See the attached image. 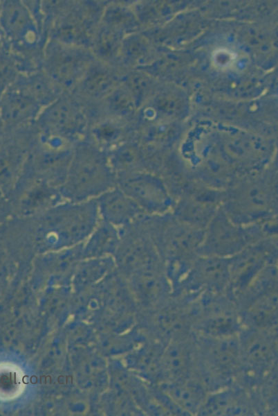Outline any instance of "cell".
<instances>
[{
    "instance_id": "6da1fadb",
    "label": "cell",
    "mask_w": 278,
    "mask_h": 416,
    "mask_svg": "<svg viewBox=\"0 0 278 416\" xmlns=\"http://www.w3.org/2000/svg\"><path fill=\"white\" fill-rule=\"evenodd\" d=\"M100 218L95 199L63 200L22 223L32 248L59 250L82 243Z\"/></svg>"
},
{
    "instance_id": "7a4b0ae2",
    "label": "cell",
    "mask_w": 278,
    "mask_h": 416,
    "mask_svg": "<svg viewBox=\"0 0 278 416\" xmlns=\"http://www.w3.org/2000/svg\"><path fill=\"white\" fill-rule=\"evenodd\" d=\"M116 186V175L110 165L108 153L91 141L77 143L59 187L63 199L71 202L93 200Z\"/></svg>"
},
{
    "instance_id": "3957f363",
    "label": "cell",
    "mask_w": 278,
    "mask_h": 416,
    "mask_svg": "<svg viewBox=\"0 0 278 416\" xmlns=\"http://www.w3.org/2000/svg\"><path fill=\"white\" fill-rule=\"evenodd\" d=\"M94 60L86 48L51 40L44 53V72L60 89H73Z\"/></svg>"
},
{
    "instance_id": "277c9868",
    "label": "cell",
    "mask_w": 278,
    "mask_h": 416,
    "mask_svg": "<svg viewBox=\"0 0 278 416\" xmlns=\"http://www.w3.org/2000/svg\"><path fill=\"white\" fill-rule=\"evenodd\" d=\"M37 125L44 135L55 136L66 141L83 134L86 119L80 103L72 96L61 94L45 106L37 116Z\"/></svg>"
},
{
    "instance_id": "5b68a950",
    "label": "cell",
    "mask_w": 278,
    "mask_h": 416,
    "mask_svg": "<svg viewBox=\"0 0 278 416\" xmlns=\"http://www.w3.org/2000/svg\"><path fill=\"white\" fill-rule=\"evenodd\" d=\"M98 8L85 3L70 6L56 19L52 40L68 45L91 46L103 12Z\"/></svg>"
},
{
    "instance_id": "8992f818",
    "label": "cell",
    "mask_w": 278,
    "mask_h": 416,
    "mask_svg": "<svg viewBox=\"0 0 278 416\" xmlns=\"http://www.w3.org/2000/svg\"><path fill=\"white\" fill-rule=\"evenodd\" d=\"M64 200L59 189L40 179L21 175L22 218L36 216Z\"/></svg>"
},
{
    "instance_id": "52a82bcc",
    "label": "cell",
    "mask_w": 278,
    "mask_h": 416,
    "mask_svg": "<svg viewBox=\"0 0 278 416\" xmlns=\"http://www.w3.org/2000/svg\"><path fill=\"white\" fill-rule=\"evenodd\" d=\"M100 218L116 227L127 225L140 211V207L118 186L95 198Z\"/></svg>"
},
{
    "instance_id": "ba28073f",
    "label": "cell",
    "mask_w": 278,
    "mask_h": 416,
    "mask_svg": "<svg viewBox=\"0 0 278 416\" xmlns=\"http://www.w3.org/2000/svg\"><path fill=\"white\" fill-rule=\"evenodd\" d=\"M114 84L111 65L95 60L75 88L84 97L101 101L113 90Z\"/></svg>"
},
{
    "instance_id": "9c48e42d",
    "label": "cell",
    "mask_w": 278,
    "mask_h": 416,
    "mask_svg": "<svg viewBox=\"0 0 278 416\" xmlns=\"http://www.w3.org/2000/svg\"><path fill=\"white\" fill-rule=\"evenodd\" d=\"M120 241L118 227L100 218L98 224L83 242L82 252L100 254L116 251Z\"/></svg>"
},
{
    "instance_id": "30bf717a",
    "label": "cell",
    "mask_w": 278,
    "mask_h": 416,
    "mask_svg": "<svg viewBox=\"0 0 278 416\" xmlns=\"http://www.w3.org/2000/svg\"><path fill=\"white\" fill-rule=\"evenodd\" d=\"M21 87L44 107L62 94L60 88L44 71L34 73L26 77L22 80Z\"/></svg>"
},
{
    "instance_id": "8fae6325",
    "label": "cell",
    "mask_w": 278,
    "mask_h": 416,
    "mask_svg": "<svg viewBox=\"0 0 278 416\" xmlns=\"http://www.w3.org/2000/svg\"><path fill=\"white\" fill-rule=\"evenodd\" d=\"M91 47L93 54L98 57L99 60L110 63L117 48V37L114 28L100 22Z\"/></svg>"
},
{
    "instance_id": "7c38bea8",
    "label": "cell",
    "mask_w": 278,
    "mask_h": 416,
    "mask_svg": "<svg viewBox=\"0 0 278 416\" xmlns=\"http://www.w3.org/2000/svg\"><path fill=\"white\" fill-rule=\"evenodd\" d=\"M164 364L169 374L180 376L187 365V356L185 350L177 346L169 347L165 353Z\"/></svg>"
},
{
    "instance_id": "4fadbf2b",
    "label": "cell",
    "mask_w": 278,
    "mask_h": 416,
    "mask_svg": "<svg viewBox=\"0 0 278 416\" xmlns=\"http://www.w3.org/2000/svg\"><path fill=\"white\" fill-rule=\"evenodd\" d=\"M214 352L216 361L222 365H226L234 358L235 346L229 342L223 343L217 346Z\"/></svg>"
},
{
    "instance_id": "5bb4252c",
    "label": "cell",
    "mask_w": 278,
    "mask_h": 416,
    "mask_svg": "<svg viewBox=\"0 0 278 416\" xmlns=\"http://www.w3.org/2000/svg\"><path fill=\"white\" fill-rule=\"evenodd\" d=\"M248 347L249 356L255 361H263L268 358L270 354V347L267 343L254 339Z\"/></svg>"
},
{
    "instance_id": "9a60e30c",
    "label": "cell",
    "mask_w": 278,
    "mask_h": 416,
    "mask_svg": "<svg viewBox=\"0 0 278 416\" xmlns=\"http://www.w3.org/2000/svg\"><path fill=\"white\" fill-rule=\"evenodd\" d=\"M261 302L259 307L257 308L256 315L259 317L258 319H268L272 313L276 309V304L275 302Z\"/></svg>"
}]
</instances>
